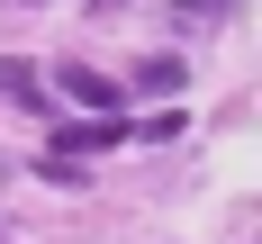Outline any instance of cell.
Returning a JSON list of instances; mask_svg holds the SVG:
<instances>
[{
  "mask_svg": "<svg viewBox=\"0 0 262 244\" xmlns=\"http://www.w3.org/2000/svg\"><path fill=\"white\" fill-rule=\"evenodd\" d=\"M181 81H190V63H181V54H154V63H136V91H154V100H172Z\"/></svg>",
  "mask_w": 262,
  "mask_h": 244,
  "instance_id": "obj_4",
  "label": "cell"
},
{
  "mask_svg": "<svg viewBox=\"0 0 262 244\" xmlns=\"http://www.w3.org/2000/svg\"><path fill=\"white\" fill-rule=\"evenodd\" d=\"M127 136V118H63V127H46V154L81 163V154H100V145H118Z\"/></svg>",
  "mask_w": 262,
  "mask_h": 244,
  "instance_id": "obj_2",
  "label": "cell"
},
{
  "mask_svg": "<svg viewBox=\"0 0 262 244\" xmlns=\"http://www.w3.org/2000/svg\"><path fill=\"white\" fill-rule=\"evenodd\" d=\"M181 127H190L181 108H154V118H145V127H127V136H154V145H163V136H181Z\"/></svg>",
  "mask_w": 262,
  "mask_h": 244,
  "instance_id": "obj_6",
  "label": "cell"
},
{
  "mask_svg": "<svg viewBox=\"0 0 262 244\" xmlns=\"http://www.w3.org/2000/svg\"><path fill=\"white\" fill-rule=\"evenodd\" d=\"M0 100H18V108H46V81H36V63H0Z\"/></svg>",
  "mask_w": 262,
  "mask_h": 244,
  "instance_id": "obj_3",
  "label": "cell"
},
{
  "mask_svg": "<svg viewBox=\"0 0 262 244\" xmlns=\"http://www.w3.org/2000/svg\"><path fill=\"white\" fill-rule=\"evenodd\" d=\"M54 91H63L81 118H118V81H108L100 63H54Z\"/></svg>",
  "mask_w": 262,
  "mask_h": 244,
  "instance_id": "obj_1",
  "label": "cell"
},
{
  "mask_svg": "<svg viewBox=\"0 0 262 244\" xmlns=\"http://www.w3.org/2000/svg\"><path fill=\"white\" fill-rule=\"evenodd\" d=\"M172 18H181V27H217V18H226V0H172Z\"/></svg>",
  "mask_w": 262,
  "mask_h": 244,
  "instance_id": "obj_5",
  "label": "cell"
}]
</instances>
